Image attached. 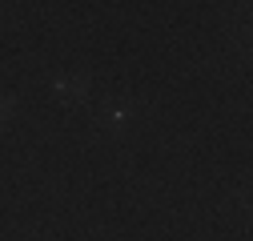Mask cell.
Segmentation results:
<instances>
[{
  "mask_svg": "<svg viewBox=\"0 0 253 241\" xmlns=\"http://www.w3.org/2000/svg\"><path fill=\"white\" fill-rule=\"evenodd\" d=\"M88 93V80L84 77H73V80H60V97H73V101H81Z\"/></svg>",
  "mask_w": 253,
  "mask_h": 241,
  "instance_id": "6da1fadb",
  "label": "cell"
}]
</instances>
